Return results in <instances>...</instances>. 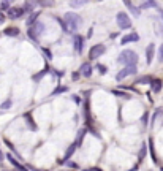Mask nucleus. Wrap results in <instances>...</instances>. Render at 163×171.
I'll use <instances>...</instances> for the list:
<instances>
[{
	"instance_id": "18",
	"label": "nucleus",
	"mask_w": 163,
	"mask_h": 171,
	"mask_svg": "<svg viewBox=\"0 0 163 171\" xmlns=\"http://www.w3.org/2000/svg\"><path fill=\"white\" fill-rule=\"evenodd\" d=\"M125 5H127V7H130V10L133 11V14H135V16H138V14H139V10H138V8H135L131 2H125Z\"/></svg>"
},
{
	"instance_id": "16",
	"label": "nucleus",
	"mask_w": 163,
	"mask_h": 171,
	"mask_svg": "<svg viewBox=\"0 0 163 171\" xmlns=\"http://www.w3.org/2000/svg\"><path fill=\"white\" fill-rule=\"evenodd\" d=\"M24 117H26V120H27V124H29V127H30L32 130H37V125L33 124V119H32V116H30V113H27V114H26Z\"/></svg>"
},
{
	"instance_id": "29",
	"label": "nucleus",
	"mask_w": 163,
	"mask_h": 171,
	"mask_svg": "<svg viewBox=\"0 0 163 171\" xmlns=\"http://www.w3.org/2000/svg\"><path fill=\"white\" fill-rule=\"evenodd\" d=\"M5 21V14H3V11H0V22H3Z\"/></svg>"
},
{
	"instance_id": "26",
	"label": "nucleus",
	"mask_w": 163,
	"mask_h": 171,
	"mask_svg": "<svg viewBox=\"0 0 163 171\" xmlns=\"http://www.w3.org/2000/svg\"><path fill=\"white\" fill-rule=\"evenodd\" d=\"M98 70H100L101 75H105V73H106V67L105 65H98Z\"/></svg>"
},
{
	"instance_id": "3",
	"label": "nucleus",
	"mask_w": 163,
	"mask_h": 171,
	"mask_svg": "<svg viewBox=\"0 0 163 171\" xmlns=\"http://www.w3.org/2000/svg\"><path fill=\"white\" fill-rule=\"evenodd\" d=\"M44 29H46V26H44L43 22H35L33 26L29 29V33H30L32 38H38V37L44 32Z\"/></svg>"
},
{
	"instance_id": "17",
	"label": "nucleus",
	"mask_w": 163,
	"mask_h": 171,
	"mask_svg": "<svg viewBox=\"0 0 163 171\" xmlns=\"http://www.w3.org/2000/svg\"><path fill=\"white\" fill-rule=\"evenodd\" d=\"M147 83H152V78H151V76H143V78H139L135 84H147Z\"/></svg>"
},
{
	"instance_id": "28",
	"label": "nucleus",
	"mask_w": 163,
	"mask_h": 171,
	"mask_svg": "<svg viewBox=\"0 0 163 171\" xmlns=\"http://www.w3.org/2000/svg\"><path fill=\"white\" fill-rule=\"evenodd\" d=\"M59 92H67V87H59V89H57L54 93H59Z\"/></svg>"
},
{
	"instance_id": "25",
	"label": "nucleus",
	"mask_w": 163,
	"mask_h": 171,
	"mask_svg": "<svg viewBox=\"0 0 163 171\" xmlns=\"http://www.w3.org/2000/svg\"><path fill=\"white\" fill-rule=\"evenodd\" d=\"M11 106V100H7L3 105H2V109H7V108H10Z\"/></svg>"
},
{
	"instance_id": "10",
	"label": "nucleus",
	"mask_w": 163,
	"mask_h": 171,
	"mask_svg": "<svg viewBox=\"0 0 163 171\" xmlns=\"http://www.w3.org/2000/svg\"><path fill=\"white\" fill-rule=\"evenodd\" d=\"M82 43H84V38L79 37V35H76L75 37V49L78 53H82Z\"/></svg>"
},
{
	"instance_id": "22",
	"label": "nucleus",
	"mask_w": 163,
	"mask_h": 171,
	"mask_svg": "<svg viewBox=\"0 0 163 171\" xmlns=\"http://www.w3.org/2000/svg\"><path fill=\"white\" fill-rule=\"evenodd\" d=\"M8 7H10V5H8V2H2V3H0V11H3V10H10Z\"/></svg>"
},
{
	"instance_id": "8",
	"label": "nucleus",
	"mask_w": 163,
	"mask_h": 171,
	"mask_svg": "<svg viewBox=\"0 0 163 171\" xmlns=\"http://www.w3.org/2000/svg\"><path fill=\"white\" fill-rule=\"evenodd\" d=\"M22 13H24V10H22V8H10L8 10V16L11 18V19H16V18H21L22 16Z\"/></svg>"
},
{
	"instance_id": "20",
	"label": "nucleus",
	"mask_w": 163,
	"mask_h": 171,
	"mask_svg": "<svg viewBox=\"0 0 163 171\" xmlns=\"http://www.w3.org/2000/svg\"><path fill=\"white\" fill-rule=\"evenodd\" d=\"M147 7H157V3H155V2H144V3L141 5V8H147Z\"/></svg>"
},
{
	"instance_id": "32",
	"label": "nucleus",
	"mask_w": 163,
	"mask_h": 171,
	"mask_svg": "<svg viewBox=\"0 0 163 171\" xmlns=\"http://www.w3.org/2000/svg\"><path fill=\"white\" fill-rule=\"evenodd\" d=\"M158 11H160V14H161V18H163V10H161V8H158Z\"/></svg>"
},
{
	"instance_id": "11",
	"label": "nucleus",
	"mask_w": 163,
	"mask_h": 171,
	"mask_svg": "<svg viewBox=\"0 0 163 171\" xmlns=\"http://www.w3.org/2000/svg\"><path fill=\"white\" fill-rule=\"evenodd\" d=\"M138 40H139L138 33H130V35H125L122 38V44H127V43H131V41H138Z\"/></svg>"
},
{
	"instance_id": "13",
	"label": "nucleus",
	"mask_w": 163,
	"mask_h": 171,
	"mask_svg": "<svg viewBox=\"0 0 163 171\" xmlns=\"http://www.w3.org/2000/svg\"><path fill=\"white\" fill-rule=\"evenodd\" d=\"M3 33L8 35V37H16V35H19V29L17 27H8V29H5Z\"/></svg>"
},
{
	"instance_id": "5",
	"label": "nucleus",
	"mask_w": 163,
	"mask_h": 171,
	"mask_svg": "<svg viewBox=\"0 0 163 171\" xmlns=\"http://www.w3.org/2000/svg\"><path fill=\"white\" fill-rule=\"evenodd\" d=\"M136 73V65H128V67H124L119 73H117V81H122L124 78H127L128 75H135Z\"/></svg>"
},
{
	"instance_id": "6",
	"label": "nucleus",
	"mask_w": 163,
	"mask_h": 171,
	"mask_svg": "<svg viewBox=\"0 0 163 171\" xmlns=\"http://www.w3.org/2000/svg\"><path fill=\"white\" fill-rule=\"evenodd\" d=\"M117 24H119L121 29H128L131 26V21H130L127 13H119L117 14Z\"/></svg>"
},
{
	"instance_id": "15",
	"label": "nucleus",
	"mask_w": 163,
	"mask_h": 171,
	"mask_svg": "<svg viewBox=\"0 0 163 171\" xmlns=\"http://www.w3.org/2000/svg\"><path fill=\"white\" fill-rule=\"evenodd\" d=\"M76 148H78V144H76V143H75V144H72V146H70V148H68V151H67V154H65V160H68L70 157L73 155V152L76 151Z\"/></svg>"
},
{
	"instance_id": "2",
	"label": "nucleus",
	"mask_w": 163,
	"mask_h": 171,
	"mask_svg": "<svg viewBox=\"0 0 163 171\" xmlns=\"http://www.w3.org/2000/svg\"><path fill=\"white\" fill-rule=\"evenodd\" d=\"M136 60H138V54H136L135 51H131V49H125V51H122L121 56H119V62L124 63L125 67L135 65Z\"/></svg>"
},
{
	"instance_id": "14",
	"label": "nucleus",
	"mask_w": 163,
	"mask_h": 171,
	"mask_svg": "<svg viewBox=\"0 0 163 171\" xmlns=\"http://www.w3.org/2000/svg\"><path fill=\"white\" fill-rule=\"evenodd\" d=\"M151 86H152V90H154L155 93L161 90V81H160V79H152Z\"/></svg>"
},
{
	"instance_id": "1",
	"label": "nucleus",
	"mask_w": 163,
	"mask_h": 171,
	"mask_svg": "<svg viewBox=\"0 0 163 171\" xmlns=\"http://www.w3.org/2000/svg\"><path fill=\"white\" fill-rule=\"evenodd\" d=\"M82 26V18L76 13H67L65 14V27L70 32H76Z\"/></svg>"
},
{
	"instance_id": "12",
	"label": "nucleus",
	"mask_w": 163,
	"mask_h": 171,
	"mask_svg": "<svg viewBox=\"0 0 163 171\" xmlns=\"http://www.w3.org/2000/svg\"><path fill=\"white\" fill-rule=\"evenodd\" d=\"M7 157H8V160H10V162H11V165H13V166H14V168H16V169H17V171H27V169H26V168H24V166H22V165H21V163H17V162H16V160H14V157H13V155H11V154H8V155H7Z\"/></svg>"
},
{
	"instance_id": "30",
	"label": "nucleus",
	"mask_w": 163,
	"mask_h": 171,
	"mask_svg": "<svg viewBox=\"0 0 163 171\" xmlns=\"http://www.w3.org/2000/svg\"><path fill=\"white\" fill-rule=\"evenodd\" d=\"M79 75H81L79 71H78V73H75V75H73V79H78V78H79Z\"/></svg>"
},
{
	"instance_id": "21",
	"label": "nucleus",
	"mask_w": 163,
	"mask_h": 171,
	"mask_svg": "<svg viewBox=\"0 0 163 171\" xmlns=\"http://www.w3.org/2000/svg\"><path fill=\"white\" fill-rule=\"evenodd\" d=\"M158 62H163V44L160 46V49H158Z\"/></svg>"
},
{
	"instance_id": "9",
	"label": "nucleus",
	"mask_w": 163,
	"mask_h": 171,
	"mask_svg": "<svg viewBox=\"0 0 163 171\" xmlns=\"http://www.w3.org/2000/svg\"><path fill=\"white\" fill-rule=\"evenodd\" d=\"M154 53H155V48L154 44L151 43L147 46V49H146V57H147V63H152V59H154Z\"/></svg>"
},
{
	"instance_id": "19",
	"label": "nucleus",
	"mask_w": 163,
	"mask_h": 171,
	"mask_svg": "<svg viewBox=\"0 0 163 171\" xmlns=\"http://www.w3.org/2000/svg\"><path fill=\"white\" fill-rule=\"evenodd\" d=\"M84 133H86V130H84V128H81V130H79V135H78V143H76L78 146L81 144V141H82V138H84Z\"/></svg>"
},
{
	"instance_id": "31",
	"label": "nucleus",
	"mask_w": 163,
	"mask_h": 171,
	"mask_svg": "<svg viewBox=\"0 0 163 171\" xmlns=\"http://www.w3.org/2000/svg\"><path fill=\"white\" fill-rule=\"evenodd\" d=\"M43 51H44V54H46V56H48V57H51V53H49L48 49H43Z\"/></svg>"
},
{
	"instance_id": "7",
	"label": "nucleus",
	"mask_w": 163,
	"mask_h": 171,
	"mask_svg": "<svg viewBox=\"0 0 163 171\" xmlns=\"http://www.w3.org/2000/svg\"><path fill=\"white\" fill-rule=\"evenodd\" d=\"M79 73H81L82 76L89 78V76L92 75V67H90V63H82L81 68H79Z\"/></svg>"
},
{
	"instance_id": "27",
	"label": "nucleus",
	"mask_w": 163,
	"mask_h": 171,
	"mask_svg": "<svg viewBox=\"0 0 163 171\" xmlns=\"http://www.w3.org/2000/svg\"><path fill=\"white\" fill-rule=\"evenodd\" d=\"M70 5L72 7H81V5H84V2H72Z\"/></svg>"
},
{
	"instance_id": "23",
	"label": "nucleus",
	"mask_w": 163,
	"mask_h": 171,
	"mask_svg": "<svg viewBox=\"0 0 163 171\" xmlns=\"http://www.w3.org/2000/svg\"><path fill=\"white\" fill-rule=\"evenodd\" d=\"M44 73H46V71H41V73H38V75H35V76H33V79H35V81H38V79H41V78L44 76Z\"/></svg>"
},
{
	"instance_id": "24",
	"label": "nucleus",
	"mask_w": 163,
	"mask_h": 171,
	"mask_svg": "<svg viewBox=\"0 0 163 171\" xmlns=\"http://www.w3.org/2000/svg\"><path fill=\"white\" fill-rule=\"evenodd\" d=\"M24 11L30 13V11H32V3H26V5H24Z\"/></svg>"
},
{
	"instance_id": "4",
	"label": "nucleus",
	"mask_w": 163,
	"mask_h": 171,
	"mask_svg": "<svg viewBox=\"0 0 163 171\" xmlns=\"http://www.w3.org/2000/svg\"><path fill=\"white\" fill-rule=\"evenodd\" d=\"M105 51H106V48H105L103 44H95V46H92L90 51H89V59H90V60H92V59H98Z\"/></svg>"
}]
</instances>
